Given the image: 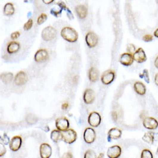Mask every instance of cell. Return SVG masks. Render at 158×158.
I'll list each match as a JSON object with an SVG mask.
<instances>
[{
	"label": "cell",
	"instance_id": "6da1fadb",
	"mask_svg": "<svg viewBox=\"0 0 158 158\" xmlns=\"http://www.w3.org/2000/svg\"><path fill=\"white\" fill-rule=\"evenodd\" d=\"M61 37L70 43H74L78 39V32L71 27L62 28L61 30Z\"/></svg>",
	"mask_w": 158,
	"mask_h": 158
},
{
	"label": "cell",
	"instance_id": "7a4b0ae2",
	"mask_svg": "<svg viewBox=\"0 0 158 158\" xmlns=\"http://www.w3.org/2000/svg\"><path fill=\"white\" fill-rule=\"evenodd\" d=\"M56 37V30L51 26H47L41 32L42 39L44 41H51Z\"/></svg>",
	"mask_w": 158,
	"mask_h": 158
},
{
	"label": "cell",
	"instance_id": "3957f363",
	"mask_svg": "<svg viewBox=\"0 0 158 158\" xmlns=\"http://www.w3.org/2000/svg\"><path fill=\"white\" fill-rule=\"evenodd\" d=\"M62 140L67 144H72L77 139V133L73 129H68L67 131H62Z\"/></svg>",
	"mask_w": 158,
	"mask_h": 158
},
{
	"label": "cell",
	"instance_id": "277c9868",
	"mask_svg": "<svg viewBox=\"0 0 158 158\" xmlns=\"http://www.w3.org/2000/svg\"><path fill=\"white\" fill-rule=\"evenodd\" d=\"M98 37L93 32H89L85 36V42L90 48H94L98 44Z\"/></svg>",
	"mask_w": 158,
	"mask_h": 158
},
{
	"label": "cell",
	"instance_id": "5b68a950",
	"mask_svg": "<svg viewBox=\"0 0 158 158\" xmlns=\"http://www.w3.org/2000/svg\"><path fill=\"white\" fill-rule=\"evenodd\" d=\"M101 117L98 112H93L90 114L89 117H88V123L90 126L93 127H96L98 126L101 123Z\"/></svg>",
	"mask_w": 158,
	"mask_h": 158
},
{
	"label": "cell",
	"instance_id": "8992f818",
	"mask_svg": "<svg viewBox=\"0 0 158 158\" xmlns=\"http://www.w3.org/2000/svg\"><path fill=\"white\" fill-rule=\"evenodd\" d=\"M69 126H70L69 120L66 117H60L55 120V126L60 131H67L69 129Z\"/></svg>",
	"mask_w": 158,
	"mask_h": 158
},
{
	"label": "cell",
	"instance_id": "52a82bcc",
	"mask_svg": "<svg viewBox=\"0 0 158 158\" xmlns=\"http://www.w3.org/2000/svg\"><path fill=\"white\" fill-rule=\"evenodd\" d=\"M49 55L46 49H40L34 55V60L37 62H44L48 60Z\"/></svg>",
	"mask_w": 158,
	"mask_h": 158
},
{
	"label": "cell",
	"instance_id": "ba28073f",
	"mask_svg": "<svg viewBox=\"0 0 158 158\" xmlns=\"http://www.w3.org/2000/svg\"><path fill=\"white\" fill-rule=\"evenodd\" d=\"M143 126L145 128L149 130H155L157 128L158 122L156 119L153 117H146L143 119Z\"/></svg>",
	"mask_w": 158,
	"mask_h": 158
},
{
	"label": "cell",
	"instance_id": "9c48e42d",
	"mask_svg": "<svg viewBox=\"0 0 158 158\" xmlns=\"http://www.w3.org/2000/svg\"><path fill=\"white\" fill-rule=\"evenodd\" d=\"M115 72L113 71H106L101 76V82L104 85H109L115 79Z\"/></svg>",
	"mask_w": 158,
	"mask_h": 158
},
{
	"label": "cell",
	"instance_id": "30bf717a",
	"mask_svg": "<svg viewBox=\"0 0 158 158\" xmlns=\"http://www.w3.org/2000/svg\"><path fill=\"white\" fill-rule=\"evenodd\" d=\"M84 140L88 144H92L96 138V132L93 128L88 127L84 131Z\"/></svg>",
	"mask_w": 158,
	"mask_h": 158
},
{
	"label": "cell",
	"instance_id": "8fae6325",
	"mask_svg": "<svg viewBox=\"0 0 158 158\" xmlns=\"http://www.w3.org/2000/svg\"><path fill=\"white\" fill-rule=\"evenodd\" d=\"M51 147L48 143H43L40 146V157L42 158H49L51 156Z\"/></svg>",
	"mask_w": 158,
	"mask_h": 158
},
{
	"label": "cell",
	"instance_id": "7c38bea8",
	"mask_svg": "<svg viewBox=\"0 0 158 158\" xmlns=\"http://www.w3.org/2000/svg\"><path fill=\"white\" fill-rule=\"evenodd\" d=\"M22 144V138L20 136H14L10 142V149L12 151H18Z\"/></svg>",
	"mask_w": 158,
	"mask_h": 158
},
{
	"label": "cell",
	"instance_id": "4fadbf2b",
	"mask_svg": "<svg viewBox=\"0 0 158 158\" xmlns=\"http://www.w3.org/2000/svg\"><path fill=\"white\" fill-rule=\"evenodd\" d=\"M134 61V58L132 56L131 54L130 53L126 52V53H123L120 55V58H119V62L121 63L122 65H123L125 67H129L131 66L133 62Z\"/></svg>",
	"mask_w": 158,
	"mask_h": 158
},
{
	"label": "cell",
	"instance_id": "5bb4252c",
	"mask_svg": "<svg viewBox=\"0 0 158 158\" xmlns=\"http://www.w3.org/2000/svg\"><path fill=\"white\" fill-rule=\"evenodd\" d=\"M134 60L137 62L142 63L146 61V55L145 53V51L142 48H139L136 50V51L133 54Z\"/></svg>",
	"mask_w": 158,
	"mask_h": 158
},
{
	"label": "cell",
	"instance_id": "9a60e30c",
	"mask_svg": "<svg viewBox=\"0 0 158 158\" xmlns=\"http://www.w3.org/2000/svg\"><path fill=\"white\" fill-rule=\"evenodd\" d=\"M122 149L119 146H113L108 149L107 155L109 158H118L121 155Z\"/></svg>",
	"mask_w": 158,
	"mask_h": 158
},
{
	"label": "cell",
	"instance_id": "2e32d148",
	"mask_svg": "<svg viewBox=\"0 0 158 158\" xmlns=\"http://www.w3.org/2000/svg\"><path fill=\"white\" fill-rule=\"evenodd\" d=\"M28 82V76L24 71H20L17 73L14 78V83L17 85H25Z\"/></svg>",
	"mask_w": 158,
	"mask_h": 158
},
{
	"label": "cell",
	"instance_id": "e0dca14e",
	"mask_svg": "<svg viewBox=\"0 0 158 158\" xmlns=\"http://www.w3.org/2000/svg\"><path fill=\"white\" fill-rule=\"evenodd\" d=\"M56 5L58 6V9H55L54 7H53L52 9L51 10V14L54 15L56 18H59V17L61 16V14H62V10L67 9V7L66 6L64 2H62V1H60V2H56Z\"/></svg>",
	"mask_w": 158,
	"mask_h": 158
},
{
	"label": "cell",
	"instance_id": "ac0fdd59",
	"mask_svg": "<svg viewBox=\"0 0 158 158\" xmlns=\"http://www.w3.org/2000/svg\"><path fill=\"white\" fill-rule=\"evenodd\" d=\"M83 99L84 101L86 104H90L94 101L95 100V94L94 92L91 90V89H87L85 90V93H84V96H83Z\"/></svg>",
	"mask_w": 158,
	"mask_h": 158
},
{
	"label": "cell",
	"instance_id": "d6986e66",
	"mask_svg": "<svg viewBox=\"0 0 158 158\" xmlns=\"http://www.w3.org/2000/svg\"><path fill=\"white\" fill-rule=\"evenodd\" d=\"M75 10L76 13H77V15H78V18L84 19L87 16V7L84 6V5H78V6L75 7Z\"/></svg>",
	"mask_w": 158,
	"mask_h": 158
},
{
	"label": "cell",
	"instance_id": "ffe728a7",
	"mask_svg": "<svg viewBox=\"0 0 158 158\" xmlns=\"http://www.w3.org/2000/svg\"><path fill=\"white\" fill-rule=\"evenodd\" d=\"M108 137L109 139H113V140H116L120 138L122 136V131L119 128H112L110 131H108Z\"/></svg>",
	"mask_w": 158,
	"mask_h": 158
},
{
	"label": "cell",
	"instance_id": "44dd1931",
	"mask_svg": "<svg viewBox=\"0 0 158 158\" xmlns=\"http://www.w3.org/2000/svg\"><path fill=\"white\" fill-rule=\"evenodd\" d=\"M134 90L137 93L138 95H145L146 92V88L145 86V85L141 82H136L134 84Z\"/></svg>",
	"mask_w": 158,
	"mask_h": 158
},
{
	"label": "cell",
	"instance_id": "7402d4cb",
	"mask_svg": "<svg viewBox=\"0 0 158 158\" xmlns=\"http://www.w3.org/2000/svg\"><path fill=\"white\" fill-rule=\"evenodd\" d=\"M20 49V44L17 41H11L10 42L8 45H7V52L9 54H14L16 53L17 51H18Z\"/></svg>",
	"mask_w": 158,
	"mask_h": 158
},
{
	"label": "cell",
	"instance_id": "603a6c76",
	"mask_svg": "<svg viewBox=\"0 0 158 158\" xmlns=\"http://www.w3.org/2000/svg\"><path fill=\"white\" fill-rule=\"evenodd\" d=\"M51 139L55 143H57L60 141L62 140V132L60 130H58V129L57 130H54L51 133Z\"/></svg>",
	"mask_w": 158,
	"mask_h": 158
},
{
	"label": "cell",
	"instance_id": "cb8c5ba5",
	"mask_svg": "<svg viewBox=\"0 0 158 158\" xmlns=\"http://www.w3.org/2000/svg\"><path fill=\"white\" fill-rule=\"evenodd\" d=\"M89 78L91 82H95L99 78V71L96 67H91L89 71Z\"/></svg>",
	"mask_w": 158,
	"mask_h": 158
},
{
	"label": "cell",
	"instance_id": "d4e9b609",
	"mask_svg": "<svg viewBox=\"0 0 158 158\" xmlns=\"http://www.w3.org/2000/svg\"><path fill=\"white\" fill-rule=\"evenodd\" d=\"M14 11H15L14 7L11 2H7V4L4 6V8H3V14H4L6 16H12V15L14 14Z\"/></svg>",
	"mask_w": 158,
	"mask_h": 158
},
{
	"label": "cell",
	"instance_id": "484cf974",
	"mask_svg": "<svg viewBox=\"0 0 158 158\" xmlns=\"http://www.w3.org/2000/svg\"><path fill=\"white\" fill-rule=\"evenodd\" d=\"M142 140L148 144H153V142L154 141V133L152 131L146 132L144 134V136L142 137Z\"/></svg>",
	"mask_w": 158,
	"mask_h": 158
},
{
	"label": "cell",
	"instance_id": "4316f807",
	"mask_svg": "<svg viewBox=\"0 0 158 158\" xmlns=\"http://www.w3.org/2000/svg\"><path fill=\"white\" fill-rule=\"evenodd\" d=\"M14 75L12 73H3L1 74V79L5 84H9L12 82Z\"/></svg>",
	"mask_w": 158,
	"mask_h": 158
},
{
	"label": "cell",
	"instance_id": "83f0119b",
	"mask_svg": "<svg viewBox=\"0 0 158 158\" xmlns=\"http://www.w3.org/2000/svg\"><path fill=\"white\" fill-rule=\"evenodd\" d=\"M141 157L142 158H153L154 156H153V154L150 152V150L147 149H145L142 150V155H141Z\"/></svg>",
	"mask_w": 158,
	"mask_h": 158
},
{
	"label": "cell",
	"instance_id": "f1b7e54d",
	"mask_svg": "<svg viewBox=\"0 0 158 158\" xmlns=\"http://www.w3.org/2000/svg\"><path fill=\"white\" fill-rule=\"evenodd\" d=\"M85 158H96L97 156H96V153L93 151V150H92V149H89L87 151L85 152V156H84Z\"/></svg>",
	"mask_w": 158,
	"mask_h": 158
},
{
	"label": "cell",
	"instance_id": "f546056e",
	"mask_svg": "<svg viewBox=\"0 0 158 158\" xmlns=\"http://www.w3.org/2000/svg\"><path fill=\"white\" fill-rule=\"evenodd\" d=\"M48 18V15L46 14H41L38 17V18H37V24L38 25H42L43 23L45 22V21Z\"/></svg>",
	"mask_w": 158,
	"mask_h": 158
},
{
	"label": "cell",
	"instance_id": "4dcf8cb0",
	"mask_svg": "<svg viewBox=\"0 0 158 158\" xmlns=\"http://www.w3.org/2000/svg\"><path fill=\"white\" fill-rule=\"evenodd\" d=\"M139 76H140V78H144V79L146 80V82L147 83L149 82V73H148V71H147L146 69H145L144 71H143V72H142V73H140Z\"/></svg>",
	"mask_w": 158,
	"mask_h": 158
},
{
	"label": "cell",
	"instance_id": "1f68e13d",
	"mask_svg": "<svg viewBox=\"0 0 158 158\" xmlns=\"http://www.w3.org/2000/svg\"><path fill=\"white\" fill-rule=\"evenodd\" d=\"M32 24H33V21H32V19H29L27 22L25 23V25H24V29L25 31H28V30H29L32 27Z\"/></svg>",
	"mask_w": 158,
	"mask_h": 158
},
{
	"label": "cell",
	"instance_id": "d6a6232c",
	"mask_svg": "<svg viewBox=\"0 0 158 158\" xmlns=\"http://www.w3.org/2000/svg\"><path fill=\"white\" fill-rule=\"evenodd\" d=\"M126 50H127V52L130 53V54H134V53L136 51L135 47L133 44H130L127 45V48H126Z\"/></svg>",
	"mask_w": 158,
	"mask_h": 158
},
{
	"label": "cell",
	"instance_id": "836d02e7",
	"mask_svg": "<svg viewBox=\"0 0 158 158\" xmlns=\"http://www.w3.org/2000/svg\"><path fill=\"white\" fill-rule=\"evenodd\" d=\"M1 142L5 145L8 144L10 142V138L7 135V134H3V135L1 137Z\"/></svg>",
	"mask_w": 158,
	"mask_h": 158
},
{
	"label": "cell",
	"instance_id": "e575fe53",
	"mask_svg": "<svg viewBox=\"0 0 158 158\" xmlns=\"http://www.w3.org/2000/svg\"><path fill=\"white\" fill-rule=\"evenodd\" d=\"M142 39H143V40L146 42L152 41V40H153V36L149 34H146L144 37H142Z\"/></svg>",
	"mask_w": 158,
	"mask_h": 158
},
{
	"label": "cell",
	"instance_id": "d590c367",
	"mask_svg": "<svg viewBox=\"0 0 158 158\" xmlns=\"http://www.w3.org/2000/svg\"><path fill=\"white\" fill-rule=\"evenodd\" d=\"M19 36H20V32L16 31V32H14L12 33L11 36H10V38H11L12 40H16L17 38H18Z\"/></svg>",
	"mask_w": 158,
	"mask_h": 158
},
{
	"label": "cell",
	"instance_id": "8d00e7d4",
	"mask_svg": "<svg viewBox=\"0 0 158 158\" xmlns=\"http://www.w3.org/2000/svg\"><path fill=\"white\" fill-rule=\"evenodd\" d=\"M0 149H1V151H0V156L2 157L5 154H6V148L3 146V145H2V142L0 143Z\"/></svg>",
	"mask_w": 158,
	"mask_h": 158
},
{
	"label": "cell",
	"instance_id": "74e56055",
	"mask_svg": "<svg viewBox=\"0 0 158 158\" xmlns=\"http://www.w3.org/2000/svg\"><path fill=\"white\" fill-rule=\"evenodd\" d=\"M66 11H67V15H68L69 19H71V20L73 19V14H72V13H71V10H69L68 8H67V9H66Z\"/></svg>",
	"mask_w": 158,
	"mask_h": 158
},
{
	"label": "cell",
	"instance_id": "f35d334b",
	"mask_svg": "<svg viewBox=\"0 0 158 158\" xmlns=\"http://www.w3.org/2000/svg\"><path fill=\"white\" fill-rule=\"evenodd\" d=\"M42 1H43V2L45 3V4H51V3H52L55 0H42Z\"/></svg>",
	"mask_w": 158,
	"mask_h": 158
},
{
	"label": "cell",
	"instance_id": "ab89813d",
	"mask_svg": "<svg viewBox=\"0 0 158 158\" xmlns=\"http://www.w3.org/2000/svg\"><path fill=\"white\" fill-rule=\"evenodd\" d=\"M154 82H155V84L158 86V73L155 75V79H154Z\"/></svg>",
	"mask_w": 158,
	"mask_h": 158
},
{
	"label": "cell",
	"instance_id": "60d3db41",
	"mask_svg": "<svg viewBox=\"0 0 158 158\" xmlns=\"http://www.w3.org/2000/svg\"><path fill=\"white\" fill-rule=\"evenodd\" d=\"M154 65H155V67H156V68L158 69V55H157V57L156 58V60H155V62H154Z\"/></svg>",
	"mask_w": 158,
	"mask_h": 158
},
{
	"label": "cell",
	"instance_id": "b9f144b4",
	"mask_svg": "<svg viewBox=\"0 0 158 158\" xmlns=\"http://www.w3.org/2000/svg\"><path fill=\"white\" fill-rule=\"evenodd\" d=\"M67 108H68V104H63L62 105V109H67Z\"/></svg>",
	"mask_w": 158,
	"mask_h": 158
},
{
	"label": "cell",
	"instance_id": "7bdbcfd3",
	"mask_svg": "<svg viewBox=\"0 0 158 158\" xmlns=\"http://www.w3.org/2000/svg\"><path fill=\"white\" fill-rule=\"evenodd\" d=\"M154 37H157V38H158V29H157L155 30V31H154Z\"/></svg>",
	"mask_w": 158,
	"mask_h": 158
},
{
	"label": "cell",
	"instance_id": "ee69618b",
	"mask_svg": "<svg viewBox=\"0 0 158 158\" xmlns=\"http://www.w3.org/2000/svg\"><path fill=\"white\" fill-rule=\"evenodd\" d=\"M67 155H70V154H67ZM72 157V156H62V157Z\"/></svg>",
	"mask_w": 158,
	"mask_h": 158
},
{
	"label": "cell",
	"instance_id": "f6af8a7d",
	"mask_svg": "<svg viewBox=\"0 0 158 158\" xmlns=\"http://www.w3.org/2000/svg\"><path fill=\"white\" fill-rule=\"evenodd\" d=\"M157 154H158V148H157Z\"/></svg>",
	"mask_w": 158,
	"mask_h": 158
},
{
	"label": "cell",
	"instance_id": "bcb514c9",
	"mask_svg": "<svg viewBox=\"0 0 158 158\" xmlns=\"http://www.w3.org/2000/svg\"><path fill=\"white\" fill-rule=\"evenodd\" d=\"M157 3H158V0H157Z\"/></svg>",
	"mask_w": 158,
	"mask_h": 158
}]
</instances>
